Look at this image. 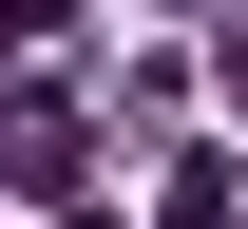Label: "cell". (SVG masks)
<instances>
[{
    "mask_svg": "<svg viewBox=\"0 0 248 229\" xmlns=\"http://www.w3.org/2000/svg\"><path fill=\"white\" fill-rule=\"evenodd\" d=\"M153 229H248V172H229V153H191V172H172V210H153Z\"/></svg>",
    "mask_w": 248,
    "mask_h": 229,
    "instance_id": "1",
    "label": "cell"
},
{
    "mask_svg": "<svg viewBox=\"0 0 248 229\" xmlns=\"http://www.w3.org/2000/svg\"><path fill=\"white\" fill-rule=\"evenodd\" d=\"M77 38V0H0V58H58Z\"/></svg>",
    "mask_w": 248,
    "mask_h": 229,
    "instance_id": "2",
    "label": "cell"
}]
</instances>
